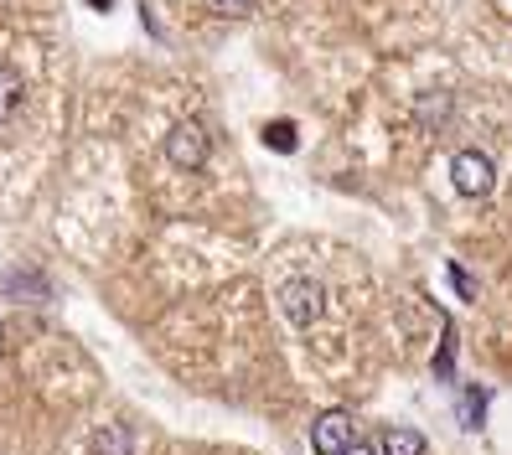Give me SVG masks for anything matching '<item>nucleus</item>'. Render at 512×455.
I'll use <instances>...</instances> for the list:
<instances>
[{
    "mask_svg": "<svg viewBox=\"0 0 512 455\" xmlns=\"http://www.w3.org/2000/svg\"><path fill=\"white\" fill-rule=\"evenodd\" d=\"M280 311H285L290 326H311V321L326 311V290H321L316 280H290V285L280 290Z\"/></svg>",
    "mask_w": 512,
    "mask_h": 455,
    "instance_id": "nucleus-1",
    "label": "nucleus"
},
{
    "mask_svg": "<svg viewBox=\"0 0 512 455\" xmlns=\"http://www.w3.org/2000/svg\"><path fill=\"white\" fill-rule=\"evenodd\" d=\"M450 181H456V192H466V197H487L492 192V161L481 156V150H461L456 161H450Z\"/></svg>",
    "mask_w": 512,
    "mask_h": 455,
    "instance_id": "nucleus-2",
    "label": "nucleus"
},
{
    "mask_svg": "<svg viewBox=\"0 0 512 455\" xmlns=\"http://www.w3.org/2000/svg\"><path fill=\"white\" fill-rule=\"evenodd\" d=\"M311 445H316V455H342L347 445H357L352 440V414L347 409H326L316 419V430H311Z\"/></svg>",
    "mask_w": 512,
    "mask_h": 455,
    "instance_id": "nucleus-3",
    "label": "nucleus"
},
{
    "mask_svg": "<svg viewBox=\"0 0 512 455\" xmlns=\"http://www.w3.org/2000/svg\"><path fill=\"white\" fill-rule=\"evenodd\" d=\"M166 156H171L176 166H182V171L202 166V156H207V150H202V135H197L192 125H182V130H171V140H166Z\"/></svg>",
    "mask_w": 512,
    "mask_h": 455,
    "instance_id": "nucleus-4",
    "label": "nucleus"
},
{
    "mask_svg": "<svg viewBox=\"0 0 512 455\" xmlns=\"http://www.w3.org/2000/svg\"><path fill=\"white\" fill-rule=\"evenodd\" d=\"M378 455H425V435L419 430H383Z\"/></svg>",
    "mask_w": 512,
    "mask_h": 455,
    "instance_id": "nucleus-5",
    "label": "nucleus"
},
{
    "mask_svg": "<svg viewBox=\"0 0 512 455\" xmlns=\"http://www.w3.org/2000/svg\"><path fill=\"white\" fill-rule=\"evenodd\" d=\"M264 145H269V150H295V145H300V135H295V125L275 119V125H264Z\"/></svg>",
    "mask_w": 512,
    "mask_h": 455,
    "instance_id": "nucleus-6",
    "label": "nucleus"
},
{
    "mask_svg": "<svg viewBox=\"0 0 512 455\" xmlns=\"http://www.w3.org/2000/svg\"><path fill=\"white\" fill-rule=\"evenodd\" d=\"M16 99H21V83L0 68V119H11V109H16Z\"/></svg>",
    "mask_w": 512,
    "mask_h": 455,
    "instance_id": "nucleus-7",
    "label": "nucleus"
},
{
    "mask_svg": "<svg viewBox=\"0 0 512 455\" xmlns=\"http://www.w3.org/2000/svg\"><path fill=\"white\" fill-rule=\"evenodd\" d=\"M218 16H244V11H254V0H207Z\"/></svg>",
    "mask_w": 512,
    "mask_h": 455,
    "instance_id": "nucleus-8",
    "label": "nucleus"
},
{
    "mask_svg": "<svg viewBox=\"0 0 512 455\" xmlns=\"http://www.w3.org/2000/svg\"><path fill=\"white\" fill-rule=\"evenodd\" d=\"M342 455H373V445H347Z\"/></svg>",
    "mask_w": 512,
    "mask_h": 455,
    "instance_id": "nucleus-9",
    "label": "nucleus"
}]
</instances>
